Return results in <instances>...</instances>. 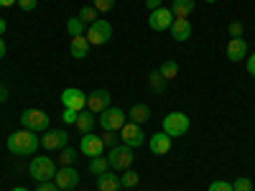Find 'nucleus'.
Wrapping results in <instances>:
<instances>
[{
	"instance_id": "nucleus-1",
	"label": "nucleus",
	"mask_w": 255,
	"mask_h": 191,
	"mask_svg": "<svg viewBox=\"0 0 255 191\" xmlns=\"http://www.w3.org/2000/svg\"><path fill=\"white\" fill-rule=\"evenodd\" d=\"M38 145H41V138L33 130H26V127L8 135V151L15 156H33L38 151Z\"/></svg>"
},
{
	"instance_id": "nucleus-2",
	"label": "nucleus",
	"mask_w": 255,
	"mask_h": 191,
	"mask_svg": "<svg viewBox=\"0 0 255 191\" xmlns=\"http://www.w3.org/2000/svg\"><path fill=\"white\" fill-rule=\"evenodd\" d=\"M28 174H31V179H36L38 184H41V181H49V179H54V176H56V163H54V158L38 156V158H33V161H31Z\"/></svg>"
},
{
	"instance_id": "nucleus-3",
	"label": "nucleus",
	"mask_w": 255,
	"mask_h": 191,
	"mask_svg": "<svg viewBox=\"0 0 255 191\" xmlns=\"http://www.w3.org/2000/svg\"><path fill=\"white\" fill-rule=\"evenodd\" d=\"M110 38H113V26L105 18H97L95 23H90V28H87L90 46H102V44H108Z\"/></svg>"
},
{
	"instance_id": "nucleus-4",
	"label": "nucleus",
	"mask_w": 255,
	"mask_h": 191,
	"mask_svg": "<svg viewBox=\"0 0 255 191\" xmlns=\"http://www.w3.org/2000/svg\"><path fill=\"white\" fill-rule=\"evenodd\" d=\"M108 163H110V168H115V171H128V168H130V163H133V148H128V145H115V148H110Z\"/></svg>"
},
{
	"instance_id": "nucleus-5",
	"label": "nucleus",
	"mask_w": 255,
	"mask_h": 191,
	"mask_svg": "<svg viewBox=\"0 0 255 191\" xmlns=\"http://www.w3.org/2000/svg\"><path fill=\"white\" fill-rule=\"evenodd\" d=\"M189 130V117L184 112H168L163 117V133L168 138H179Z\"/></svg>"
},
{
	"instance_id": "nucleus-6",
	"label": "nucleus",
	"mask_w": 255,
	"mask_h": 191,
	"mask_svg": "<svg viewBox=\"0 0 255 191\" xmlns=\"http://www.w3.org/2000/svg\"><path fill=\"white\" fill-rule=\"evenodd\" d=\"M20 125H23L26 130L44 133V130H49V115L41 112V110H23V115H20Z\"/></svg>"
},
{
	"instance_id": "nucleus-7",
	"label": "nucleus",
	"mask_w": 255,
	"mask_h": 191,
	"mask_svg": "<svg viewBox=\"0 0 255 191\" xmlns=\"http://www.w3.org/2000/svg\"><path fill=\"white\" fill-rule=\"evenodd\" d=\"M97 122L102 125L105 133H118L120 127L125 125V112H123L120 107H108L105 112H100Z\"/></svg>"
},
{
	"instance_id": "nucleus-8",
	"label": "nucleus",
	"mask_w": 255,
	"mask_h": 191,
	"mask_svg": "<svg viewBox=\"0 0 255 191\" xmlns=\"http://www.w3.org/2000/svg\"><path fill=\"white\" fill-rule=\"evenodd\" d=\"M56 181V186H59V191H72L77 184H79V174H77V168L74 166H61V168H56V176H54Z\"/></svg>"
},
{
	"instance_id": "nucleus-9",
	"label": "nucleus",
	"mask_w": 255,
	"mask_h": 191,
	"mask_svg": "<svg viewBox=\"0 0 255 191\" xmlns=\"http://www.w3.org/2000/svg\"><path fill=\"white\" fill-rule=\"evenodd\" d=\"M120 140H123V145H128V148H138V145H143L145 135H143V130H140V125L125 122V125L120 127Z\"/></svg>"
},
{
	"instance_id": "nucleus-10",
	"label": "nucleus",
	"mask_w": 255,
	"mask_h": 191,
	"mask_svg": "<svg viewBox=\"0 0 255 191\" xmlns=\"http://www.w3.org/2000/svg\"><path fill=\"white\" fill-rule=\"evenodd\" d=\"M171 23H174V13L168 8H156V10H151V15H148L151 31H168Z\"/></svg>"
},
{
	"instance_id": "nucleus-11",
	"label": "nucleus",
	"mask_w": 255,
	"mask_h": 191,
	"mask_svg": "<svg viewBox=\"0 0 255 191\" xmlns=\"http://www.w3.org/2000/svg\"><path fill=\"white\" fill-rule=\"evenodd\" d=\"M61 102H64V107L82 112L84 107H87V95H84L82 90H77V87H67L61 92Z\"/></svg>"
},
{
	"instance_id": "nucleus-12",
	"label": "nucleus",
	"mask_w": 255,
	"mask_h": 191,
	"mask_svg": "<svg viewBox=\"0 0 255 191\" xmlns=\"http://www.w3.org/2000/svg\"><path fill=\"white\" fill-rule=\"evenodd\" d=\"M79 151L87 156V158H97V156H102V151H105V143H102V138L100 135H92V133H84L82 135V140H79Z\"/></svg>"
},
{
	"instance_id": "nucleus-13",
	"label": "nucleus",
	"mask_w": 255,
	"mask_h": 191,
	"mask_svg": "<svg viewBox=\"0 0 255 191\" xmlns=\"http://www.w3.org/2000/svg\"><path fill=\"white\" fill-rule=\"evenodd\" d=\"M108 107H110V92L108 90H95V92L87 95V110L90 112L100 115V112H105Z\"/></svg>"
},
{
	"instance_id": "nucleus-14",
	"label": "nucleus",
	"mask_w": 255,
	"mask_h": 191,
	"mask_svg": "<svg viewBox=\"0 0 255 191\" xmlns=\"http://www.w3.org/2000/svg\"><path fill=\"white\" fill-rule=\"evenodd\" d=\"M67 140H69V135L64 130H46L44 138H41V145L46 151H61V148H67Z\"/></svg>"
},
{
	"instance_id": "nucleus-15",
	"label": "nucleus",
	"mask_w": 255,
	"mask_h": 191,
	"mask_svg": "<svg viewBox=\"0 0 255 191\" xmlns=\"http://www.w3.org/2000/svg\"><path fill=\"white\" fill-rule=\"evenodd\" d=\"M171 145H174L171 138H168L163 130L148 138V148H151V153H156V156H166L168 151H171Z\"/></svg>"
},
{
	"instance_id": "nucleus-16",
	"label": "nucleus",
	"mask_w": 255,
	"mask_h": 191,
	"mask_svg": "<svg viewBox=\"0 0 255 191\" xmlns=\"http://www.w3.org/2000/svg\"><path fill=\"white\" fill-rule=\"evenodd\" d=\"M227 59L230 61L248 59V44H245V38H230V44H227Z\"/></svg>"
},
{
	"instance_id": "nucleus-17",
	"label": "nucleus",
	"mask_w": 255,
	"mask_h": 191,
	"mask_svg": "<svg viewBox=\"0 0 255 191\" xmlns=\"http://www.w3.org/2000/svg\"><path fill=\"white\" fill-rule=\"evenodd\" d=\"M171 36L174 41H186L191 36V23H189V18H174V23H171Z\"/></svg>"
},
{
	"instance_id": "nucleus-18",
	"label": "nucleus",
	"mask_w": 255,
	"mask_h": 191,
	"mask_svg": "<svg viewBox=\"0 0 255 191\" xmlns=\"http://www.w3.org/2000/svg\"><path fill=\"white\" fill-rule=\"evenodd\" d=\"M69 54L74 59H87L90 56V41H87V36H74L72 44H69Z\"/></svg>"
},
{
	"instance_id": "nucleus-19",
	"label": "nucleus",
	"mask_w": 255,
	"mask_h": 191,
	"mask_svg": "<svg viewBox=\"0 0 255 191\" xmlns=\"http://www.w3.org/2000/svg\"><path fill=\"white\" fill-rule=\"evenodd\" d=\"M95 112H90L87 107H84L79 115H77V122H74V127H77V130L84 135V133H92V127H95Z\"/></svg>"
},
{
	"instance_id": "nucleus-20",
	"label": "nucleus",
	"mask_w": 255,
	"mask_h": 191,
	"mask_svg": "<svg viewBox=\"0 0 255 191\" xmlns=\"http://www.w3.org/2000/svg\"><path fill=\"white\" fill-rule=\"evenodd\" d=\"M97 189L100 191H118L120 189V179L115 174H110V171H105V174L97 176Z\"/></svg>"
},
{
	"instance_id": "nucleus-21",
	"label": "nucleus",
	"mask_w": 255,
	"mask_h": 191,
	"mask_svg": "<svg viewBox=\"0 0 255 191\" xmlns=\"http://www.w3.org/2000/svg\"><path fill=\"white\" fill-rule=\"evenodd\" d=\"M128 117H130V122H135V125H143L148 117H151V107H148V104H133Z\"/></svg>"
},
{
	"instance_id": "nucleus-22",
	"label": "nucleus",
	"mask_w": 255,
	"mask_h": 191,
	"mask_svg": "<svg viewBox=\"0 0 255 191\" xmlns=\"http://www.w3.org/2000/svg\"><path fill=\"white\" fill-rule=\"evenodd\" d=\"M191 10H194V0H174V3H171L174 18H186Z\"/></svg>"
},
{
	"instance_id": "nucleus-23",
	"label": "nucleus",
	"mask_w": 255,
	"mask_h": 191,
	"mask_svg": "<svg viewBox=\"0 0 255 191\" xmlns=\"http://www.w3.org/2000/svg\"><path fill=\"white\" fill-rule=\"evenodd\" d=\"M158 74L166 79V82H171V79H176L179 77V64L174 61V59H166L163 64H161V69H158Z\"/></svg>"
},
{
	"instance_id": "nucleus-24",
	"label": "nucleus",
	"mask_w": 255,
	"mask_h": 191,
	"mask_svg": "<svg viewBox=\"0 0 255 191\" xmlns=\"http://www.w3.org/2000/svg\"><path fill=\"white\" fill-rule=\"evenodd\" d=\"M108 168H110V163H108V158H102V156H97V158H92V161H90V171H92L95 176L105 174Z\"/></svg>"
},
{
	"instance_id": "nucleus-25",
	"label": "nucleus",
	"mask_w": 255,
	"mask_h": 191,
	"mask_svg": "<svg viewBox=\"0 0 255 191\" xmlns=\"http://www.w3.org/2000/svg\"><path fill=\"white\" fill-rule=\"evenodd\" d=\"M74 161H77V151L74 148H61V153H59V163L61 166H74Z\"/></svg>"
},
{
	"instance_id": "nucleus-26",
	"label": "nucleus",
	"mask_w": 255,
	"mask_h": 191,
	"mask_svg": "<svg viewBox=\"0 0 255 191\" xmlns=\"http://www.w3.org/2000/svg\"><path fill=\"white\" fill-rule=\"evenodd\" d=\"M67 31H69V36H72V38H74V36H84V23L74 15V18H69V20H67Z\"/></svg>"
},
{
	"instance_id": "nucleus-27",
	"label": "nucleus",
	"mask_w": 255,
	"mask_h": 191,
	"mask_svg": "<svg viewBox=\"0 0 255 191\" xmlns=\"http://www.w3.org/2000/svg\"><path fill=\"white\" fill-rule=\"evenodd\" d=\"M148 84H151V90H153V92H158V95H161V92H163V87H166V79H163L158 72H151V74H148Z\"/></svg>"
},
{
	"instance_id": "nucleus-28",
	"label": "nucleus",
	"mask_w": 255,
	"mask_h": 191,
	"mask_svg": "<svg viewBox=\"0 0 255 191\" xmlns=\"http://www.w3.org/2000/svg\"><path fill=\"white\" fill-rule=\"evenodd\" d=\"M138 181H140V176H138L135 171H130V168H128V171L120 176V186H125V189H133V186H138Z\"/></svg>"
},
{
	"instance_id": "nucleus-29",
	"label": "nucleus",
	"mask_w": 255,
	"mask_h": 191,
	"mask_svg": "<svg viewBox=\"0 0 255 191\" xmlns=\"http://www.w3.org/2000/svg\"><path fill=\"white\" fill-rule=\"evenodd\" d=\"M82 23H95L97 20V10H95V5H84L82 10H79V15H77Z\"/></svg>"
},
{
	"instance_id": "nucleus-30",
	"label": "nucleus",
	"mask_w": 255,
	"mask_h": 191,
	"mask_svg": "<svg viewBox=\"0 0 255 191\" xmlns=\"http://www.w3.org/2000/svg\"><path fill=\"white\" fill-rule=\"evenodd\" d=\"M92 5H95L97 13H108V10L115 8V0H92Z\"/></svg>"
},
{
	"instance_id": "nucleus-31",
	"label": "nucleus",
	"mask_w": 255,
	"mask_h": 191,
	"mask_svg": "<svg viewBox=\"0 0 255 191\" xmlns=\"http://www.w3.org/2000/svg\"><path fill=\"white\" fill-rule=\"evenodd\" d=\"M232 191H253V181L250 179H235L232 181Z\"/></svg>"
},
{
	"instance_id": "nucleus-32",
	"label": "nucleus",
	"mask_w": 255,
	"mask_h": 191,
	"mask_svg": "<svg viewBox=\"0 0 255 191\" xmlns=\"http://www.w3.org/2000/svg\"><path fill=\"white\" fill-rule=\"evenodd\" d=\"M77 115H79L77 110L64 107V112H61V122H64V125H74V122H77Z\"/></svg>"
},
{
	"instance_id": "nucleus-33",
	"label": "nucleus",
	"mask_w": 255,
	"mask_h": 191,
	"mask_svg": "<svg viewBox=\"0 0 255 191\" xmlns=\"http://www.w3.org/2000/svg\"><path fill=\"white\" fill-rule=\"evenodd\" d=\"M209 191H232V184L217 179V181H212V184H209Z\"/></svg>"
},
{
	"instance_id": "nucleus-34",
	"label": "nucleus",
	"mask_w": 255,
	"mask_h": 191,
	"mask_svg": "<svg viewBox=\"0 0 255 191\" xmlns=\"http://www.w3.org/2000/svg\"><path fill=\"white\" fill-rule=\"evenodd\" d=\"M118 140H120V135H115V133H105V135H102L105 148H115V145H120Z\"/></svg>"
},
{
	"instance_id": "nucleus-35",
	"label": "nucleus",
	"mask_w": 255,
	"mask_h": 191,
	"mask_svg": "<svg viewBox=\"0 0 255 191\" xmlns=\"http://www.w3.org/2000/svg\"><path fill=\"white\" fill-rule=\"evenodd\" d=\"M230 33L235 38H243V23H240V20H232V23H230Z\"/></svg>"
},
{
	"instance_id": "nucleus-36",
	"label": "nucleus",
	"mask_w": 255,
	"mask_h": 191,
	"mask_svg": "<svg viewBox=\"0 0 255 191\" xmlns=\"http://www.w3.org/2000/svg\"><path fill=\"white\" fill-rule=\"evenodd\" d=\"M36 191H59V186H56V184H51V181H41Z\"/></svg>"
},
{
	"instance_id": "nucleus-37",
	"label": "nucleus",
	"mask_w": 255,
	"mask_h": 191,
	"mask_svg": "<svg viewBox=\"0 0 255 191\" xmlns=\"http://www.w3.org/2000/svg\"><path fill=\"white\" fill-rule=\"evenodd\" d=\"M245 67H248V74L255 77V54H250V56L245 59Z\"/></svg>"
},
{
	"instance_id": "nucleus-38",
	"label": "nucleus",
	"mask_w": 255,
	"mask_h": 191,
	"mask_svg": "<svg viewBox=\"0 0 255 191\" xmlns=\"http://www.w3.org/2000/svg\"><path fill=\"white\" fill-rule=\"evenodd\" d=\"M18 5L23 8V10H33L36 8V0H18Z\"/></svg>"
},
{
	"instance_id": "nucleus-39",
	"label": "nucleus",
	"mask_w": 255,
	"mask_h": 191,
	"mask_svg": "<svg viewBox=\"0 0 255 191\" xmlns=\"http://www.w3.org/2000/svg\"><path fill=\"white\" fill-rule=\"evenodd\" d=\"M161 3H163V0H145V8L148 10H156V8H161Z\"/></svg>"
},
{
	"instance_id": "nucleus-40",
	"label": "nucleus",
	"mask_w": 255,
	"mask_h": 191,
	"mask_svg": "<svg viewBox=\"0 0 255 191\" xmlns=\"http://www.w3.org/2000/svg\"><path fill=\"white\" fill-rule=\"evenodd\" d=\"M5 99H8V90L3 87V84H0V104H3Z\"/></svg>"
},
{
	"instance_id": "nucleus-41",
	"label": "nucleus",
	"mask_w": 255,
	"mask_h": 191,
	"mask_svg": "<svg viewBox=\"0 0 255 191\" xmlns=\"http://www.w3.org/2000/svg\"><path fill=\"white\" fill-rule=\"evenodd\" d=\"M13 3H18V0H0V8H10Z\"/></svg>"
},
{
	"instance_id": "nucleus-42",
	"label": "nucleus",
	"mask_w": 255,
	"mask_h": 191,
	"mask_svg": "<svg viewBox=\"0 0 255 191\" xmlns=\"http://www.w3.org/2000/svg\"><path fill=\"white\" fill-rule=\"evenodd\" d=\"M5 28H8V23H5V18H0V36L5 33Z\"/></svg>"
},
{
	"instance_id": "nucleus-43",
	"label": "nucleus",
	"mask_w": 255,
	"mask_h": 191,
	"mask_svg": "<svg viewBox=\"0 0 255 191\" xmlns=\"http://www.w3.org/2000/svg\"><path fill=\"white\" fill-rule=\"evenodd\" d=\"M3 56H5V41L0 38V59H3Z\"/></svg>"
},
{
	"instance_id": "nucleus-44",
	"label": "nucleus",
	"mask_w": 255,
	"mask_h": 191,
	"mask_svg": "<svg viewBox=\"0 0 255 191\" xmlns=\"http://www.w3.org/2000/svg\"><path fill=\"white\" fill-rule=\"evenodd\" d=\"M13 191H28V189H23V186H18V189H13Z\"/></svg>"
},
{
	"instance_id": "nucleus-45",
	"label": "nucleus",
	"mask_w": 255,
	"mask_h": 191,
	"mask_svg": "<svg viewBox=\"0 0 255 191\" xmlns=\"http://www.w3.org/2000/svg\"><path fill=\"white\" fill-rule=\"evenodd\" d=\"M204 3H217V0H204Z\"/></svg>"
}]
</instances>
